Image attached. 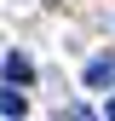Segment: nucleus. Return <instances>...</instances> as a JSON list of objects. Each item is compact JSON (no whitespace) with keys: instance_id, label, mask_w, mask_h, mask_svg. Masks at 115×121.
<instances>
[{"instance_id":"f257e3e1","label":"nucleus","mask_w":115,"mask_h":121,"mask_svg":"<svg viewBox=\"0 0 115 121\" xmlns=\"http://www.w3.org/2000/svg\"><path fill=\"white\" fill-rule=\"evenodd\" d=\"M81 81H86V86H98V92H104V86H115V52H98L92 64H86Z\"/></svg>"},{"instance_id":"f03ea898","label":"nucleus","mask_w":115,"mask_h":121,"mask_svg":"<svg viewBox=\"0 0 115 121\" xmlns=\"http://www.w3.org/2000/svg\"><path fill=\"white\" fill-rule=\"evenodd\" d=\"M0 69H6L12 86H29V81H35V64H29L23 52H6V58H0Z\"/></svg>"},{"instance_id":"7ed1b4c3","label":"nucleus","mask_w":115,"mask_h":121,"mask_svg":"<svg viewBox=\"0 0 115 121\" xmlns=\"http://www.w3.org/2000/svg\"><path fill=\"white\" fill-rule=\"evenodd\" d=\"M0 110H6V115H23V92H17V86H0Z\"/></svg>"},{"instance_id":"20e7f679","label":"nucleus","mask_w":115,"mask_h":121,"mask_svg":"<svg viewBox=\"0 0 115 121\" xmlns=\"http://www.w3.org/2000/svg\"><path fill=\"white\" fill-rule=\"evenodd\" d=\"M63 115H69V121H98L92 110H86V104H69V110H63Z\"/></svg>"},{"instance_id":"39448f33","label":"nucleus","mask_w":115,"mask_h":121,"mask_svg":"<svg viewBox=\"0 0 115 121\" xmlns=\"http://www.w3.org/2000/svg\"><path fill=\"white\" fill-rule=\"evenodd\" d=\"M104 115H109V121H115V98H109V110H104Z\"/></svg>"},{"instance_id":"423d86ee","label":"nucleus","mask_w":115,"mask_h":121,"mask_svg":"<svg viewBox=\"0 0 115 121\" xmlns=\"http://www.w3.org/2000/svg\"><path fill=\"white\" fill-rule=\"evenodd\" d=\"M12 121H23V115H12Z\"/></svg>"}]
</instances>
